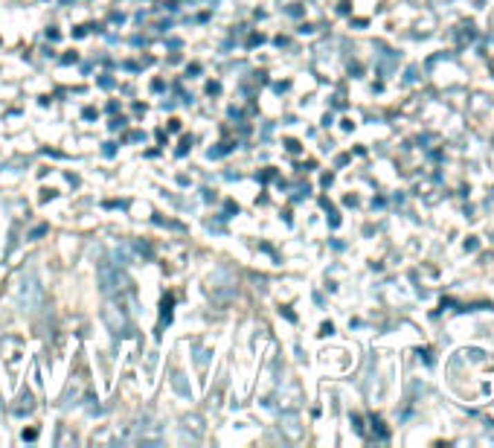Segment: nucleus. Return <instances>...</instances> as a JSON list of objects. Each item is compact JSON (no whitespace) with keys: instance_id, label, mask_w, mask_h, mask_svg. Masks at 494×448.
Segmentation results:
<instances>
[{"instance_id":"nucleus-3","label":"nucleus","mask_w":494,"mask_h":448,"mask_svg":"<svg viewBox=\"0 0 494 448\" xmlns=\"http://www.w3.org/2000/svg\"><path fill=\"white\" fill-rule=\"evenodd\" d=\"M172 384H175V390H178L180 396H189V387H187V382H183V375H180V373L172 375Z\"/></svg>"},{"instance_id":"nucleus-1","label":"nucleus","mask_w":494,"mask_h":448,"mask_svg":"<svg viewBox=\"0 0 494 448\" xmlns=\"http://www.w3.org/2000/svg\"><path fill=\"white\" fill-rule=\"evenodd\" d=\"M99 288H102L105 294H122V291L131 288V283L120 268H114L111 262H102L99 265Z\"/></svg>"},{"instance_id":"nucleus-2","label":"nucleus","mask_w":494,"mask_h":448,"mask_svg":"<svg viewBox=\"0 0 494 448\" xmlns=\"http://www.w3.org/2000/svg\"><path fill=\"white\" fill-rule=\"evenodd\" d=\"M41 297H44V291H41L38 277H35L32 271H30V274H23V279H21V288H18L21 309H23V312H35L38 306H41Z\"/></svg>"}]
</instances>
